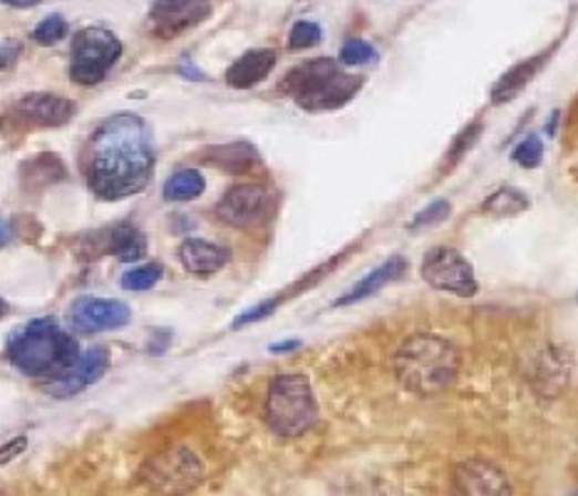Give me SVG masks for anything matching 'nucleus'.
Segmentation results:
<instances>
[{"instance_id":"f257e3e1","label":"nucleus","mask_w":578,"mask_h":496,"mask_svg":"<svg viewBox=\"0 0 578 496\" xmlns=\"http://www.w3.org/2000/svg\"><path fill=\"white\" fill-rule=\"evenodd\" d=\"M152 132L140 115L120 112L102 122L85 152V179L100 199L115 202L142 192L152 179Z\"/></svg>"},{"instance_id":"f03ea898","label":"nucleus","mask_w":578,"mask_h":496,"mask_svg":"<svg viewBox=\"0 0 578 496\" xmlns=\"http://www.w3.org/2000/svg\"><path fill=\"white\" fill-rule=\"evenodd\" d=\"M8 360L28 378L53 380L80 358L75 338L53 318H35L8 338Z\"/></svg>"},{"instance_id":"7ed1b4c3","label":"nucleus","mask_w":578,"mask_h":496,"mask_svg":"<svg viewBox=\"0 0 578 496\" xmlns=\"http://www.w3.org/2000/svg\"><path fill=\"white\" fill-rule=\"evenodd\" d=\"M460 365V350L437 335H412L392 358L400 385L415 395H435L447 390L457 378Z\"/></svg>"},{"instance_id":"20e7f679","label":"nucleus","mask_w":578,"mask_h":496,"mask_svg":"<svg viewBox=\"0 0 578 496\" xmlns=\"http://www.w3.org/2000/svg\"><path fill=\"white\" fill-rule=\"evenodd\" d=\"M363 87V78L348 75L333 60H308L291 70L283 80V92L296 100V105L308 112H328L348 105Z\"/></svg>"},{"instance_id":"39448f33","label":"nucleus","mask_w":578,"mask_h":496,"mask_svg":"<svg viewBox=\"0 0 578 496\" xmlns=\"http://www.w3.org/2000/svg\"><path fill=\"white\" fill-rule=\"evenodd\" d=\"M318 405L306 375H278L266 397V422L281 437H301L316 425Z\"/></svg>"},{"instance_id":"423d86ee","label":"nucleus","mask_w":578,"mask_h":496,"mask_svg":"<svg viewBox=\"0 0 578 496\" xmlns=\"http://www.w3.org/2000/svg\"><path fill=\"white\" fill-rule=\"evenodd\" d=\"M122 55V43L107 28H82L72 40L70 78L82 87H92L107 78Z\"/></svg>"},{"instance_id":"0eeeda50","label":"nucleus","mask_w":578,"mask_h":496,"mask_svg":"<svg viewBox=\"0 0 578 496\" xmlns=\"http://www.w3.org/2000/svg\"><path fill=\"white\" fill-rule=\"evenodd\" d=\"M420 276L425 278L432 288H437V291L462 298L477 293V278H474L472 264L450 246L430 248L425 258H422Z\"/></svg>"},{"instance_id":"6e6552de","label":"nucleus","mask_w":578,"mask_h":496,"mask_svg":"<svg viewBox=\"0 0 578 496\" xmlns=\"http://www.w3.org/2000/svg\"><path fill=\"white\" fill-rule=\"evenodd\" d=\"M202 462L189 450H169L144 467V479L162 494H182L202 479Z\"/></svg>"},{"instance_id":"1a4fd4ad","label":"nucleus","mask_w":578,"mask_h":496,"mask_svg":"<svg viewBox=\"0 0 578 496\" xmlns=\"http://www.w3.org/2000/svg\"><path fill=\"white\" fill-rule=\"evenodd\" d=\"M132 318L127 303L115 298H78L70 308V323L80 333H107V330L125 328Z\"/></svg>"},{"instance_id":"9d476101","label":"nucleus","mask_w":578,"mask_h":496,"mask_svg":"<svg viewBox=\"0 0 578 496\" xmlns=\"http://www.w3.org/2000/svg\"><path fill=\"white\" fill-rule=\"evenodd\" d=\"M107 368H110L107 350L90 348L87 353H82L65 372H60L58 378L50 380L45 392L50 397H58V400L75 397L80 392H85L90 385H95V382L105 375Z\"/></svg>"},{"instance_id":"9b49d317","label":"nucleus","mask_w":578,"mask_h":496,"mask_svg":"<svg viewBox=\"0 0 578 496\" xmlns=\"http://www.w3.org/2000/svg\"><path fill=\"white\" fill-rule=\"evenodd\" d=\"M209 13V0H154L149 8V25L159 38H174L204 23Z\"/></svg>"},{"instance_id":"f8f14e48","label":"nucleus","mask_w":578,"mask_h":496,"mask_svg":"<svg viewBox=\"0 0 578 496\" xmlns=\"http://www.w3.org/2000/svg\"><path fill=\"white\" fill-rule=\"evenodd\" d=\"M268 206H271V196L261 184H239L224 194V199L216 206V216L224 224L244 229V226L261 221Z\"/></svg>"},{"instance_id":"ddd939ff","label":"nucleus","mask_w":578,"mask_h":496,"mask_svg":"<svg viewBox=\"0 0 578 496\" xmlns=\"http://www.w3.org/2000/svg\"><path fill=\"white\" fill-rule=\"evenodd\" d=\"M75 115V105L50 92H33L16 105V117L30 127H63Z\"/></svg>"},{"instance_id":"4468645a","label":"nucleus","mask_w":578,"mask_h":496,"mask_svg":"<svg viewBox=\"0 0 578 496\" xmlns=\"http://www.w3.org/2000/svg\"><path fill=\"white\" fill-rule=\"evenodd\" d=\"M457 477L464 496H509L507 477L497 467H492L489 462H464Z\"/></svg>"},{"instance_id":"2eb2a0df","label":"nucleus","mask_w":578,"mask_h":496,"mask_svg":"<svg viewBox=\"0 0 578 496\" xmlns=\"http://www.w3.org/2000/svg\"><path fill=\"white\" fill-rule=\"evenodd\" d=\"M231 251L204 239H187L179 246V261L194 276H211L229 264Z\"/></svg>"},{"instance_id":"dca6fc26","label":"nucleus","mask_w":578,"mask_h":496,"mask_svg":"<svg viewBox=\"0 0 578 496\" xmlns=\"http://www.w3.org/2000/svg\"><path fill=\"white\" fill-rule=\"evenodd\" d=\"M276 60L278 55L273 50H251V53L241 55L229 70H226V82H229V87L249 90L271 75Z\"/></svg>"},{"instance_id":"f3484780","label":"nucleus","mask_w":578,"mask_h":496,"mask_svg":"<svg viewBox=\"0 0 578 496\" xmlns=\"http://www.w3.org/2000/svg\"><path fill=\"white\" fill-rule=\"evenodd\" d=\"M407 271V261L402 256H392L383 266H378L373 273H368L363 281H358L345 296H340L336 306H350L363 301V298L378 293L380 288H385L388 283L398 281V278Z\"/></svg>"},{"instance_id":"a211bd4d","label":"nucleus","mask_w":578,"mask_h":496,"mask_svg":"<svg viewBox=\"0 0 578 496\" xmlns=\"http://www.w3.org/2000/svg\"><path fill=\"white\" fill-rule=\"evenodd\" d=\"M204 162H209L211 167H219L231 174L251 172L258 164V152L249 142H231L221 144V147H211L204 154Z\"/></svg>"},{"instance_id":"6ab92c4d","label":"nucleus","mask_w":578,"mask_h":496,"mask_svg":"<svg viewBox=\"0 0 578 496\" xmlns=\"http://www.w3.org/2000/svg\"><path fill=\"white\" fill-rule=\"evenodd\" d=\"M105 251L117 256L120 261H137L147 251V239L144 234L132 224H120L115 229H110L105 236Z\"/></svg>"},{"instance_id":"aec40b11","label":"nucleus","mask_w":578,"mask_h":496,"mask_svg":"<svg viewBox=\"0 0 578 496\" xmlns=\"http://www.w3.org/2000/svg\"><path fill=\"white\" fill-rule=\"evenodd\" d=\"M539 62H541V58H531V60H524L516 68H512L507 75H504L497 82V85H494L492 100L494 102H507V100L519 95V92L526 85H529V80L536 75V70H539Z\"/></svg>"},{"instance_id":"412c9836","label":"nucleus","mask_w":578,"mask_h":496,"mask_svg":"<svg viewBox=\"0 0 578 496\" xmlns=\"http://www.w3.org/2000/svg\"><path fill=\"white\" fill-rule=\"evenodd\" d=\"M206 189V182L202 177V172L196 169H182L177 174H172L164 184V199L167 202H192L196 196H202Z\"/></svg>"},{"instance_id":"4be33fe9","label":"nucleus","mask_w":578,"mask_h":496,"mask_svg":"<svg viewBox=\"0 0 578 496\" xmlns=\"http://www.w3.org/2000/svg\"><path fill=\"white\" fill-rule=\"evenodd\" d=\"M526 206H529V199L526 194H522L514 186H502V189L494 192L487 202H484V214L489 216H516L522 214Z\"/></svg>"},{"instance_id":"5701e85b","label":"nucleus","mask_w":578,"mask_h":496,"mask_svg":"<svg viewBox=\"0 0 578 496\" xmlns=\"http://www.w3.org/2000/svg\"><path fill=\"white\" fill-rule=\"evenodd\" d=\"M162 264H144L137 268H130V271L122 276V288H125V291H149V288L162 281Z\"/></svg>"},{"instance_id":"b1692460","label":"nucleus","mask_w":578,"mask_h":496,"mask_svg":"<svg viewBox=\"0 0 578 496\" xmlns=\"http://www.w3.org/2000/svg\"><path fill=\"white\" fill-rule=\"evenodd\" d=\"M378 53L375 48L365 43V40H348V43L340 48V65L345 68H363L375 62Z\"/></svg>"},{"instance_id":"393cba45","label":"nucleus","mask_w":578,"mask_h":496,"mask_svg":"<svg viewBox=\"0 0 578 496\" xmlns=\"http://www.w3.org/2000/svg\"><path fill=\"white\" fill-rule=\"evenodd\" d=\"M512 159L519 164V167H524V169H536V167H539L541 159H544L541 137H536V134H529V137L522 140L514 147Z\"/></svg>"},{"instance_id":"a878e982","label":"nucleus","mask_w":578,"mask_h":496,"mask_svg":"<svg viewBox=\"0 0 578 496\" xmlns=\"http://www.w3.org/2000/svg\"><path fill=\"white\" fill-rule=\"evenodd\" d=\"M323 30L318 23H311V20H298V23L291 28V35H288V48L291 50H306L321 43Z\"/></svg>"},{"instance_id":"bb28decb","label":"nucleus","mask_w":578,"mask_h":496,"mask_svg":"<svg viewBox=\"0 0 578 496\" xmlns=\"http://www.w3.org/2000/svg\"><path fill=\"white\" fill-rule=\"evenodd\" d=\"M68 35V20L63 16H48L43 23L33 30V40L38 45H55L58 40Z\"/></svg>"},{"instance_id":"cd10ccee","label":"nucleus","mask_w":578,"mask_h":496,"mask_svg":"<svg viewBox=\"0 0 578 496\" xmlns=\"http://www.w3.org/2000/svg\"><path fill=\"white\" fill-rule=\"evenodd\" d=\"M447 216H450V204L447 202H432L425 211H420L415 219H412L410 229H420V226L440 224V221H445Z\"/></svg>"},{"instance_id":"c85d7f7f","label":"nucleus","mask_w":578,"mask_h":496,"mask_svg":"<svg viewBox=\"0 0 578 496\" xmlns=\"http://www.w3.org/2000/svg\"><path fill=\"white\" fill-rule=\"evenodd\" d=\"M20 55H23V45H20V40L0 38V70L13 68Z\"/></svg>"},{"instance_id":"c756f323","label":"nucleus","mask_w":578,"mask_h":496,"mask_svg":"<svg viewBox=\"0 0 578 496\" xmlns=\"http://www.w3.org/2000/svg\"><path fill=\"white\" fill-rule=\"evenodd\" d=\"M479 132H482V124H479V122H474L469 130H464V132H462V137H460L457 142H454V147H452V159H457L460 154L467 152V149L472 147V142L477 140V134H479Z\"/></svg>"},{"instance_id":"7c9ffc66","label":"nucleus","mask_w":578,"mask_h":496,"mask_svg":"<svg viewBox=\"0 0 578 496\" xmlns=\"http://www.w3.org/2000/svg\"><path fill=\"white\" fill-rule=\"evenodd\" d=\"M13 226H10L8 221H0V248H3L6 244H10V239H13Z\"/></svg>"},{"instance_id":"2f4dec72","label":"nucleus","mask_w":578,"mask_h":496,"mask_svg":"<svg viewBox=\"0 0 578 496\" xmlns=\"http://www.w3.org/2000/svg\"><path fill=\"white\" fill-rule=\"evenodd\" d=\"M0 3L10 8H33L40 3V0H0Z\"/></svg>"},{"instance_id":"473e14b6","label":"nucleus","mask_w":578,"mask_h":496,"mask_svg":"<svg viewBox=\"0 0 578 496\" xmlns=\"http://www.w3.org/2000/svg\"><path fill=\"white\" fill-rule=\"evenodd\" d=\"M298 348V340H286L283 345H273L271 353H286V350H296Z\"/></svg>"},{"instance_id":"72a5a7b5","label":"nucleus","mask_w":578,"mask_h":496,"mask_svg":"<svg viewBox=\"0 0 578 496\" xmlns=\"http://www.w3.org/2000/svg\"><path fill=\"white\" fill-rule=\"evenodd\" d=\"M8 310H10V306L3 301V298H0V318L8 316Z\"/></svg>"},{"instance_id":"f704fd0d","label":"nucleus","mask_w":578,"mask_h":496,"mask_svg":"<svg viewBox=\"0 0 578 496\" xmlns=\"http://www.w3.org/2000/svg\"><path fill=\"white\" fill-rule=\"evenodd\" d=\"M574 496H578V492H576V494H574Z\"/></svg>"}]
</instances>
